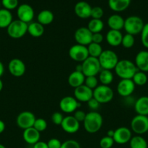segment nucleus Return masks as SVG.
<instances>
[{
    "label": "nucleus",
    "mask_w": 148,
    "mask_h": 148,
    "mask_svg": "<svg viewBox=\"0 0 148 148\" xmlns=\"http://www.w3.org/2000/svg\"><path fill=\"white\" fill-rule=\"evenodd\" d=\"M141 41L144 47L148 49V23L145 24L141 32Z\"/></svg>",
    "instance_id": "39"
},
{
    "label": "nucleus",
    "mask_w": 148,
    "mask_h": 148,
    "mask_svg": "<svg viewBox=\"0 0 148 148\" xmlns=\"http://www.w3.org/2000/svg\"><path fill=\"white\" fill-rule=\"evenodd\" d=\"M74 38L78 44L86 46L92 42V33L87 27H81L75 30Z\"/></svg>",
    "instance_id": "12"
},
{
    "label": "nucleus",
    "mask_w": 148,
    "mask_h": 148,
    "mask_svg": "<svg viewBox=\"0 0 148 148\" xmlns=\"http://www.w3.org/2000/svg\"><path fill=\"white\" fill-rule=\"evenodd\" d=\"M81 106V103L73 96H65L59 101V108L66 114L74 113Z\"/></svg>",
    "instance_id": "11"
},
{
    "label": "nucleus",
    "mask_w": 148,
    "mask_h": 148,
    "mask_svg": "<svg viewBox=\"0 0 148 148\" xmlns=\"http://www.w3.org/2000/svg\"><path fill=\"white\" fill-rule=\"evenodd\" d=\"M36 119L34 114L30 111H23L17 116L16 123L19 128L25 130L33 127Z\"/></svg>",
    "instance_id": "10"
},
{
    "label": "nucleus",
    "mask_w": 148,
    "mask_h": 148,
    "mask_svg": "<svg viewBox=\"0 0 148 148\" xmlns=\"http://www.w3.org/2000/svg\"><path fill=\"white\" fill-rule=\"evenodd\" d=\"M84 130L89 134L97 133L101 129L103 124V119L100 113L95 111L86 114L84 121Z\"/></svg>",
    "instance_id": "2"
},
{
    "label": "nucleus",
    "mask_w": 148,
    "mask_h": 148,
    "mask_svg": "<svg viewBox=\"0 0 148 148\" xmlns=\"http://www.w3.org/2000/svg\"><path fill=\"white\" fill-rule=\"evenodd\" d=\"M1 4L4 9L10 11L18 7V0H1Z\"/></svg>",
    "instance_id": "38"
},
{
    "label": "nucleus",
    "mask_w": 148,
    "mask_h": 148,
    "mask_svg": "<svg viewBox=\"0 0 148 148\" xmlns=\"http://www.w3.org/2000/svg\"><path fill=\"white\" fill-rule=\"evenodd\" d=\"M74 97L78 102H88L93 98V90L84 84L75 88Z\"/></svg>",
    "instance_id": "18"
},
{
    "label": "nucleus",
    "mask_w": 148,
    "mask_h": 148,
    "mask_svg": "<svg viewBox=\"0 0 148 148\" xmlns=\"http://www.w3.org/2000/svg\"><path fill=\"white\" fill-rule=\"evenodd\" d=\"M113 79H114V76L111 70L102 69L99 73V80L100 81L102 85L108 86L110 84L113 82Z\"/></svg>",
    "instance_id": "30"
},
{
    "label": "nucleus",
    "mask_w": 148,
    "mask_h": 148,
    "mask_svg": "<svg viewBox=\"0 0 148 148\" xmlns=\"http://www.w3.org/2000/svg\"><path fill=\"white\" fill-rule=\"evenodd\" d=\"M64 117L62 114L60 112H55L52 114V116H51V119L53 124H56V125H61L62 121L63 120Z\"/></svg>",
    "instance_id": "43"
},
{
    "label": "nucleus",
    "mask_w": 148,
    "mask_h": 148,
    "mask_svg": "<svg viewBox=\"0 0 148 148\" xmlns=\"http://www.w3.org/2000/svg\"><path fill=\"white\" fill-rule=\"evenodd\" d=\"M104 15V10L100 7H94L91 8V17L92 19H99L101 20Z\"/></svg>",
    "instance_id": "41"
},
{
    "label": "nucleus",
    "mask_w": 148,
    "mask_h": 148,
    "mask_svg": "<svg viewBox=\"0 0 148 148\" xmlns=\"http://www.w3.org/2000/svg\"><path fill=\"white\" fill-rule=\"evenodd\" d=\"M114 143L113 138L108 137V136H105L100 140V145L101 148H111Z\"/></svg>",
    "instance_id": "40"
},
{
    "label": "nucleus",
    "mask_w": 148,
    "mask_h": 148,
    "mask_svg": "<svg viewBox=\"0 0 148 148\" xmlns=\"http://www.w3.org/2000/svg\"><path fill=\"white\" fill-rule=\"evenodd\" d=\"M12 21L11 12L4 8L0 9V28H7Z\"/></svg>",
    "instance_id": "29"
},
{
    "label": "nucleus",
    "mask_w": 148,
    "mask_h": 148,
    "mask_svg": "<svg viewBox=\"0 0 148 148\" xmlns=\"http://www.w3.org/2000/svg\"><path fill=\"white\" fill-rule=\"evenodd\" d=\"M28 24L20 20H13L7 27V34L12 38H20L28 33Z\"/></svg>",
    "instance_id": "5"
},
{
    "label": "nucleus",
    "mask_w": 148,
    "mask_h": 148,
    "mask_svg": "<svg viewBox=\"0 0 148 148\" xmlns=\"http://www.w3.org/2000/svg\"><path fill=\"white\" fill-rule=\"evenodd\" d=\"M144 25L145 23L141 17L135 15L129 16L125 20L123 29L126 33L134 36L141 33Z\"/></svg>",
    "instance_id": "3"
},
{
    "label": "nucleus",
    "mask_w": 148,
    "mask_h": 148,
    "mask_svg": "<svg viewBox=\"0 0 148 148\" xmlns=\"http://www.w3.org/2000/svg\"><path fill=\"white\" fill-rule=\"evenodd\" d=\"M4 72V64H3L2 62H1V61H0V78H1V77L3 75Z\"/></svg>",
    "instance_id": "50"
},
{
    "label": "nucleus",
    "mask_w": 148,
    "mask_h": 148,
    "mask_svg": "<svg viewBox=\"0 0 148 148\" xmlns=\"http://www.w3.org/2000/svg\"><path fill=\"white\" fill-rule=\"evenodd\" d=\"M68 53L71 59L75 62H81V63L89 56L87 46H82L78 43L70 48Z\"/></svg>",
    "instance_id": "9"
},
{
    "label": "nucleus",
    "mask_w": 148,
    "mask_h": 148,
    "mask_svg": "<svg viewBox=\"0 0 148 148\" xmlns=\"http://www.w3.org/2000/svg\"><path fill=\"white\" fill-rule=\"evenodd\" d=\"M135 65L138 70L144 72H148V51H140L138 52L135 57Z\"/></svg>",
    "instance_id": "20"
},
{
    "label": "nucleus",
    "mask_w": 148,
    "mask_h": 148,
    "mask_svg": "<svg viewBox=\"0 0 148 148\" xmlns=\"http://www.w3.org/2000/svg\"><path fill=\"white\" fill-rule=\"evenodd\" d=\"M131 137V131L129 128L120 127L115 130L113 138L115 143L117 144L123 145L130 142Z\"/></svg>",
    "instance_id": "14"
},
{
    "label": "nucleus",
    "mask_w": 148,
    "mask_h": 148,
    "mask_svg": "<svg viewBox=\"0 0 148 148\" xmlns=\"http://www.w3.org/2000/svg\"><path fill=\"white\" fill-rule=\"evenodd\" d=\"M40 132L33 127L26 129L23 131V137L26 143L29 145H35L40 140Z\"/></svg>",
    "instance_id": "22"
},
{
    "label": "nucleus",
    "mask_w": 148,
    "mask_h": 148,
    "mask_svg": "<svg viewBox=\"0 0 148 148\" xmlns=\"http://www.w3.org/2000/svg\"><path fill=\"white\" fill-rule=\"evenodd\" d=\"M33 127L36 129L38 132H41L45 131L46 130V128H47V123H46V120L44 119H36V121H35Z\"/></svg>",
    "instance_id": "37"
},
{
    "label": "nucleus",
    "mask_w": 148,
    "mask_h": 148,
    "mask_svg": "<svg viewBox=\"0 0 148 148\" xmlns=\"http://www.w3.org/2000/svg\"><path fill=\"white\" fill-rule=\"evenodd\" d=\"M54 20V14L50 10H44L41 11L37 15V22L42 25H48Z\"/></svg>",
    "instance_id": "28"
},
{
    "label": "nucleus",
    "mask_w": 148,
    "mask_h": 148,
    "mask_svg": "<svg viewBox=\"0 0 148 148\" xmlns=\"http://www.w3.org/2000/svg\"><path fill=\"white\" fill-rule=\"evenodd\" d=\"M61 127L68 134H75L79 130L80 123L74 118L73 116L64 117L61 124Z\"/></svg>",
    "instance_id": "17"
},
{
    "label": "nucleus",
    "mask_w": 148,
    "mask_h": 148,
    "mask_svg": "<svg viewBox=\"0 0 148 148\" xmlns=\"http://www.w3.org/2000/svg\"><path fill=\"white\" fill-rule=\"evenodd\" d=\"M0 148H6L5 147H4V145H1V144H0Z\"/></svg>",
    "instance_id": "53"
},
{
    "label": "nucleus",
    "mask_w": 148,
    "mask_h": 148,
    "mask_svg": "<svg viewBox=\"0 0 148 148\" xmlns=\"http://www.w3.org/2000/svg\"><path fill=\"white\" fill-rule=\"evenodd\" d=\"M87 49H88L89 56L97 58V59L100 57V56L103 51L102 47L101 46V45L99 44V43H93V42H91L89 45L87 46Z\"/></svg>",
    "instance_id": "33"
},
{
    "label": "nucleus",
    "mask_w": 148,
    "mask_h": 148,
    "mask_svg": "<svg viewBox=\"0 0 148 148\" xmlns=\"http://www.w3.org/2000/svg\"><path fill=\"white\" fill-rule=\"evenodd\" d=\"M131 129L137 135H142L148 132L147 116L136 115L131 121Z\"/></svg>",
    "instance_id": "8"
},
{
    "label": "nucleus",
    "mask_w": 148,
    "mask_h": 148,
    "mask_svg": "<svg viewBox=\"0 0 148 148\" xmlns=\"http://www.w3.org/2000/svg\"><path fill=\"white\" fill-rule=\"evenodd\" d=\"M82 72L85 77L97 76L101 71L102 67L97 58L89 56L81 63Z\"/></svg>",
    "instance_id": "7"
},
{
    "label": "nucleus",
    "mask_w": 148,
    "mask_h": 148,
    "mask_svg": "<svg viewBox=\"0 0 148 148\" xmlns=\"http://www.w3.org/2000/svg\"><path fill=\"white\" fill-rule=\"evenodd\" d=\"M98 60L102 69L107 70L114 69L119 61L118 55L112 50H103Z\"/></svg>",
    "instance_id": "4"
},
{
    "label": "nucleus",
    "mask_w": 148,
    "mask_h": 148,
    "mask_svg": "<svg viewBox=\"0 0 148 148\" xmlns=\"http://www.w3.org/2000/svg\"><path fill=\"white\" fill-rule=\"evenodd\" d=\"M129 144L131 148H147V143L141 135L132 137Z\"/></svg>",
    "instance_id": "32"
},
{
    "label": "nucleus",
    "mask_w": 148,
    "mask_h": 148,
    "mask_svg": "<svg viewBox=\"0 0 148 148\" xmlns=\"http://www.w3.org/2000/svg\"><path fill=\"white\" fill-rule=\"evenodd\" d=\"M131 4V0H108V6L113 11L120 12L126 10Z\"/></svg>",
    "instance_id": "26"
},
{
    "label": "nucleus",
    "mask_w": 148,
    "mask_h": 148,
    "mask_svg": "<svg viewBox=\"0 0 148 148\" xmlns=\"http://www.w3.org/2000/svg\"><path fill=\"white\" fill-rule=\"evenodd\" d=\"M28 33L32 37H41L44 33V27L38 22H31L28 25Z\"/></svg>",
    "instance_id": "27"
},
{
    "label": "nucleus",
    "mask_w": 148,
    "mask_h": 148,
    "mask_svg": "<svg viewBox=\"0 0 148 148\" xmlns=\"http://www.w3.org/2000/svg\"><path fill=\"white\" fill-rule=\"evenodd\" d=\"M84 85L92 90H94L98 86V79L97 78V76L86 77Z\"/></svg>",
    "instance_id": "36"
},
{
    "label": "nucleus",
    "mask_w": 148,
    "mask_h": 148,
    "mask_svg": "<svg viewBox=\"0 0 148 148\" xmlns=\"http://www.w3.org/2000/svg\"><path fill=\"white\" fill-rule=\"evenodd\" d=\"M123 36L121 32L119 30H110L106 34V41L110 46L117 47L121 44Z\"/></svg>",
    "instance_id": "21"
},
{
    "label": "nucleus",
    "mask_w": 148,
    "mask_h": 148,
    "mask_svg": "<svg viewBox=\"0 0 148 148\" xmlns=\"http://www.w3.org/2000/svg\"><path fill=\"white\" fill-rule=\"evenodd\" d=\"M134 110L137 115L148 116V96H142L134 103Z\"/></svg>",
    "instance_id": "25"
},
{
    "label": "nucleus",
    "mask_w": 148,
    "mask_h": 148,
    "mask_svg": "<svg viewBox=\"0 0 148 148\" xmlns=\"http://www.w3.org/2000/svg\"><path fill=\"white\" fill-rule=\"evenodd\" d=\"M134 36H132V35L126 33V35L123 36L121 45L125 49H131V48H132L134 45Z\"/></svg>",
    "instance_id": "35"
},
{
    "label": "nucleus",
    "mask_w": 148,
    "mask_h": 148,
    "mask_svg": "<svg viewBox=\"0 0 148 148\" xmlns=\"http://www.w3.org/2000/svg\"><path fill=\"white\" fill-rule=\"evenodd\" d=\"M89 30L91 32V33H101L102 30L104 28V23L102 20L99 19H91L88 23L87 26Z\"/></svg>",
    "instance_id": "31"
},
{
    "label": "nucleus",
    "mask_w": 148,
    "mask_h": 148,
    "mask_svg": "<svg viewBox=\"0 0 148 148\" xmlns=\"http://www.w3.org/2000/svg\"><path fill=\"white\" fill-rule=\"evenodd\" d=\"M47 145L49 148H61L62 143L58 139L52 138L48 141Z\"/></svg>",
    "instance_id": "45"
},
{
    "label": "nucleus",
    "mask_w": 148,
    "mask_h": 148,
    "mask_svg": "<svg viewBox=\"0 0 148 148\" xmlns=\"http://www.w3.org/2000/svg\"><path fill=\"white\" fill-rule=\"evenodd\" d=\"M114 132H115V130H109V131H107V136H108V137H112V138H113V135H114Z\"/></svg>",
    "instance_id": "51"
},
{
    "label": "nucleus",
    "mask_w": 148,
    "mask_h": 148,
    "mask_svg": "<svg viewBox=\"0 0 148 148\" xmlns=\"http://www.w3.org/2000/svg\"><path fill=\"white\" fill-rule=\"evenodd\" d=\"M131 79L133 80L135 85L143 86L147 82V76L145 72L138 70L135 73V75H133V78Z\"/></svg>",
    "instance_id": "34"
},
{
    "label": "nucleus",
    "mask_w": 148,
    "mask_h": 148,
    "mask_svg": "<svg viewBox=\"0 0 148 148\" xmlns=\"http://www.w3.org/2000/svg\"><path fill=\"white\" fill-rule=\"evenodd\" d=\"M33 148H49L48 147L47 143L42 141H39L36 144L33 145Z\"/></svg>",
    "instance_id": "48"
},
{
    "label": "nucleus",
    "mask_w": 148,
    "mask_h": 148,
    "mask_svg": "<svg viewBox=\"0 0 148 148\" xmlns=\"http://www.w3.org/2000/svg\"><path fill=\"white\" fill-rule=\"evenodd\" d=\"M85 78L86 77L84 76L82 72L74 71V72H71L68 76V82L70 86L73 88H76L81 85H84Z\"/></svg>",
    "instance_id": "24"
},
{
    "label": "nucleus",
    "mask_w": 148,
    "mask_h": 148,
    "mask_svg": "<svg viewBox=\"0 0 148 148\" xmlns=\"http://www.w3.org/2000/svg\"><path fill=\"white\" fill-rule=\"evenodd\" d=\"M91 8L89 4L86 1H80L75 4L74 12L79 18L87 19L91 17Z\"/></svg>",
    "instance_id": "19"
},
{
    "label": "nucleus",
    "mask_w": 148,
    "mask_h": 148,
    "mask_svg": "<svg viewBox=\"0 0 148 148\" xmlns=\"http://www.w3.org/2000/svg\"><path fill=\"white\" fill-rule=\"evenodd\" d=\"M103 37L102 34L101 33H93L92 34V42L95 43H100L103 41Z\"/></svg>",
    "instance_id": "47"
},
{
    "label": "nucleus",
    "mask_w": 148,
    "mask_h": 148,
    "mask_svg": "<svg viewBox=\"0 0 148 148\" xmlns=\"http://www.w3.org/2000/svg\"><path fill=\"white\" fill-rule=\"evenodd\" d=\"M135 90V84L132 79H121L117 85V92L120 96L127 98L130 96Z\"/></svg>",
    "instance_id": "16"
},
{
    "label": "nucleus",
    "mask_w": 148,
    "mask_h": 148,
    "mask_svg": "<svg viewBox=\"0 0 148 148\" xmlns=\"http://www.w3.org/2000/svg\"><path fill=\"white\" fill-rule=\"evenodd\" d=\"M17 15L18 20L28 24L31 23L34 17V10L29 4H22L17 7Z\"/></svg>",
    "instance_id": "13"
},
{
    "label": "nucleus",
    "mask_w": 148,
    "mask_h": 148,
    "mask_svg": "<svg viewBox=\"0 0 148 148\" xmlns=\"http://www.w3.org/2000/svg\"><path fill=\"white\" fill-rule=\"evenodd\" d=\"M5 130V124L3 121L0 120V134L3 133V132Z\"/></svg>",
    "instance_id": "49"
},
{
    "label": "nucleus",
    "mask_w": 148,
    "mask_h": 148,
    "mask_svg": "<svg viewBox=\"0 0 148 148\" xmlns=\"http://www.w3.org/2000/svg\"><path fill=\"white\" fill-rule=\"evenodd\" d=\"M3 87H4V84H3L2 80H1V78H0V92H1V91L2 90Z\"/></svg>",
    "instance_id": "52"
},
{
    "label": "nucleus",
    "mask_w": 148,
    "mask_h": 148,
    "mask_svg": "<svg viewBox=\"0 0 148 148\" xmlns=\"http://www.w3.org/2000/svg\"><path fill=\"white\" fill-rule=\"evenodd\" d=\"M124 22L125 20L122 16L120 14H114L110 15L107 19V25L109 26L110 30L120 31V30H122L124 27Z\"/></svg>",
    "instance_id": "23"
},
{
    "label": "nucleus",
    "mask_w": 148,
    "mask_h": 148,
    "mask_svg": "<svg viewBox=\"0 0 148 148\" xmlns=\"http://www.w3.org/2000/svg\"><path fill=\"white\" fill-rule=\"evenodd\" d=\"M137 71L138 69L135 64L128 59L118 61L115 67V74L121 79H131Z\"/></svg>",
    "instance_id": "1"
},
{
    "label": "nucleus",
    "mask_w": 148,
    "mask_h": 148,
    "mask_svg": "<svg viewBox=\"0 0 148 148\" xmlns=\"http://www.w3.org/2000/svg\"><path fill=\"white\" fill-rule=\"evenodd\" d=\"M86 114L84 112V111H81V110H76V111L74 112L73 116L77 121L79 123L84 122V119L86 118Z\"/></svg>",
    "instance_id": "44"
},
{
    "label": "nucleus",
    "mask_w": 148,
    "mask_h": 148,
    "mask_svg": "<svg viewBox=\"0 0 148 148\" xmlns=\"http://www.w3.org/2000/svg\"><path fill=\"white\" fill-rule=\"evenodd\" d=\"M0 9H1V1H0Z\"/></svg>",
    "instance_id": "54"
},
{
    "label": "nucleus",
    "mask_w": 148,
    "mask_h": 148,
    "mask_svg": "<svg viewBox=\"0 0 148 148\" xmlns=\"http://www.w3.org/2000/svg\"><path fill=\"white\" fill-rule=\"evenodd\" d=\"M10 73L15 77H20L26 72V64L20 59H12L8 64Z\"/></svg>",
    "instance_id": "15"
},
{
    "label": "nucleus",
    "mask_w": 148,
    "mask_h": 148,
    "mask_svg": "<svg viewBox=\"0 0 148 148\" xmlns=\"http://www.w3.org/2000/svg\"><path fill=\"white\" fill-rule=\"evenodd\" d=\"M87 103H88L89 108L90 109L94 110H94L97 109V108L100 107V103H99L97 100L94 99V98H92L91 99H90Z\"/></svg>",
    "instance_id": "46"
},
{
    "label": "nucleus",
    "mask_w": 148,
    "mask_h": 148,
    "mask_svg": "<svg viewBox=\"0 0 148 148\" xmlns=\"http://www.w3.org/2000/svg\"><path fill=\"white\" fill-rule=\"evenodd\" d=\"M61 148H81L80 144L73 140H66L62 143Z\"/></svg>",
    "instance_id": "42"
},
{
    "label": "nucleus",
    "mask_w": 148,
    "mask_h": 148,
    "mask_svg": "<svg viewBox=\"0 0 148 148\" xmlns=\"http://www.w3.org/2000/svg\"><path fill=\"white\" fill-rule=\"evenodd\" d=\"M114 92L113 89L107 85H98L93 90V98L100 104L107 103L113 100Z\"/></svg>",
    "instance_id": "6"
}]
</instances>
